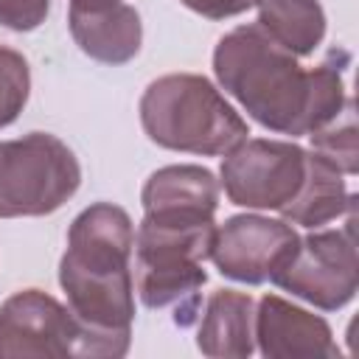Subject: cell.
<instances>
[{
    "mask_svg": "<svg viewBox=\"0 0 359 359\" xmlns=\"http://www.w3.org/2000/svg\"><path fill=\"white\" fill-rule=\"evenodd\" d=\"M196 348L210 359H247L255 351V300L247 292L216 289L205 303Z\"/></svg>",
    "mask_w": 359,
    "mask_h": 359,
    "instance_id": "7c38bea8",
    "label": "cell"
},
{
    "mask_svg": "<svg viewBox=\"0 0 359 359\" xmlns=\"http://www.w3.org/2000/svg\"><path fill=\"white\" fill-rule=\"evenodd\" d=\"M48 11H50V0H0V25L25 34L39 28Z\"/></svg>",
    "mask_w": 359,
    "mask_h": 359,
    "instance_id": "ac0fdd59",
    "label": "cell"
},
{
    "mask_svg": "<svg viewBox=\"0 0 359 359\" xmlns=\"http://www.w3.org/2000/svg\"><path fill=\"white\" fill-rule=\"evenodd\" d=\"M216 233L213 213L149 210L135 233V289L146 309H177V323L191 325L199 289L208 280L205 258Z\"/></svg>",
    "mask_w": 359,
    "mask_h": 359,
    "instance_id": "3957f363",
    "label": "cell"
},
{
    "mask_svg": "<svg viewBox=\"0 0 359 359\" xmlns=\"http://www.w3.org/2000/svg\"><path fill=\"white\" fill-rule=\"evenodd\" d=\"M143 213L149 210H191V213H213L219 208V180L213 171L180 163L157 168L143 191H140Z\"/></svg>",
    "mask_w": 359,
    "mask_h": 359,
    "instance_id": "5bb4252c",
    "label": "cell"
},
{
    "mask_svg": "<svg viewBox=\"0 0 359 359\" xmlns=\"http://www.w3.org/2000/svg\"><path fill=\"white\" fill-rule=\"evenodd\" d=\"M140 123L151 143L205 157L227 154L250 135L247 121L196 73L154 79L140 95Z\"/></svg>",
    "mask_w": 359,
    "mask_h": 359,
    "instance_id": "277c9868",
    "label": "cell"
},
{
    "mask_svg": "<svg viewBox=\"0 0 359 359\" xmlns=\"http://www.w3.org/2000/svg\"><path fill=\"white\" fill-rule=\"evenodd\" d=\"M353 210L339 230H317L297 238V247L286 264L272 275V283L283 292L323 309L337 311L348 306L359 289V261L353 236Z\"/></svg>",
    "mask_w": 359,
    "mask_h": 359,
    "instance_id": "8992f818",
    "label": "cell"
},
{
    "mask_svg": "<svg viewBox=\"0 0 359 359\" xmlns=\"http://www.w3.org/2000/svg\"><path fill=\"white\" fill-rule=\"evenodd\" d=\"M180 3L208 20H227V17L244 14L250 6H255V0H180Z\"/></svg>",
    "mask_w": 359,
    "mask_h": 359,
    "instance_id": "d6986e66",
    "label": "cell"
},
{
    "mask_svg": "<svg viewBox=\"0 0 359 359\" xmlns=\"http://www.w3.org/2000/svg\"><path fill=\"white\" fill-rule=\"evenodd\" d=\"M255 345L266 359H337L339 348L331 325L278 294H264L255 306Z\"/></svg>",
    "mask_w": 359,
    "mask_h": 359,
    "instance_id": "30bf717a",
    "label": "cell"
},
{
    "mask_svg": "<svg viewBox=\"0 0 359 359\" xmlns=\"http://www.w3.org/2000/svg\"><path fill=\"white\" fill-rule=\"evenodd\" d=\"M31 70L20 50L0 45V129L14 123L28 104Z\"/></svg>",
    "mask_w": 359,
    "mask_h": 359,
    "instance_id": "e0dca14e",
    "label": "cell"
},
{
    "mask_svg": "<svg viewBox=\"0 0 359 359\" xmlns=\"http://www.w3.org/2000/svg\"><path fill=\"white\" fill-rule=\"evenodd\" d=\"M81 185L70 146L48 132L0 140V219L48 216Z\"/></svg>",
    "mask_w": 359,
    "mask_h": 359,
    "instance_id": "5b68a950",
    "label": "cell"
},
{
    "mask_svg": "<svg viewBox=\"0 0 359 359\" xmlns=\"http://www.w3.org/2000/svg\"><path fill=\"white\" fill-rule=\"evenodd\" d=\"M297 230L286 219H269L258 213H238L216 227L210 244V261L216 269L238 283L258 286L286 264L297 247Z\"/></svg>",
    "mask_w": 359,
    "mask_h": 359,
    "instance_id": "9c48e42d",
    "label": "cell"
},
{
    "mask_svg": "<svg viewBox=\"0 0 359 359\" xmlns=\"http://www.w3.org/2000/svg\"><path fill=\"white\" fill-rule=\"evenodd\" d=\"M345 50H331L306 70L258 22L227 31L213 50L219 87L264 129L303 137L334 121L345 101Z\"/></svg>",
    "mask_w": 359,
    "mask_h": 359,
    "instance_id": "6da1fadb",
    "label": "cell"
},
{
    "mask_svg": "<svg viewBox=\"0 0 359 359\" xmlns=\"http://www.w3.org/2000/svg\"><path fill=\"white\" fill-rule=\"evenodd\" d=\"M258 25L289 53L311 56L325 36V11L317 0H255Z\"/></svg>",
    "mask_w": 359,
    "mask_h": 359,
    "instance_id": "9a60e30c",
    "label": "cell"
},
{
    "mask_svg": "<svg viewBox=\"0 0 359 359\" xmlns=\"http://www.w3.org/2000/svg\"><path fill=\"white\" fill-rule=\"evenodd\" d=\"M135 224L112 202L84 208L70 230L59 261V286L67 309L93 339L95 356H123L135 323Z\"/></svg>",
    "mask_w": 359,
    "mask_h": 359,
    "instance_id": "7a4b0ae2",
    "label": "cell"
},
{
    "mask_svg": "<svg viewBox=\"0 0 359 359\" xmlns=\"http://www.w3.org/2000/svg\"><path fill=\"white\" fill-rule=\"evenodd\" d=\"M311 137V151L323 154L325 160H331L342 174L353 177L359 171V151H356V112H353V98L348 95L342 112L328 121L325 126H320L317 132L309 135Z\"/></svg>",
    "mask_w": 359,
    "mask_h": 359,
    "instance_id": "2e32d148",
    "label": "cell"
},
{
    "mask_svg": "<svg viewBox=\"0 0 359 359\" xmlns=\"http://www.w3.org/2000/svg\"><path fill=\"white\" fill-rule=\"evenodd\" d=\"M306 154L309 151L292 140L247 137L224 154L219 185L238 208L280 210L303 185Z\"/></svg>",
    "mask_w": 359,
    "mask_h": 359,
    "instance_id": "ba28073f",
    "label": "cell"
},
{
    "mask_svg": "<svg viewBox=\"0 0 359 359\" xmlns=\"http://www.w3.org/2000/svg\"><path fill=\"white\" fill-rule=\"evenodd\" d=\"M342 177L345 174L331 160H325L317 151H309L303 185L297 196L280 208V216L289 224H300L309 230L323 227L334 219H342L351 208H356V196L348 194Z\"/></svg>",
    "mask_w": 359,
    "mask_h": 359,
    "instance_id": "4fadbf2b",
    "label": "cell"
},
{
    "mask_svg": "<svg viewBox=\"0 0 359 359\" xmlns=\"http://www.w3.org/2000/svg\"><path fill=\"white\" fill-rule=\"evenodd\" d=\"M70 36L81 53L101 65H126L143 42V22L123 0H70Z\"/></svg>",
    "mask_w": 359,
    "mask_h": 359,
    "instance_id": "8fae6325",
    "label": "cell"
},
{
    "mask_svg": "<svg viewBox=\"0 0 359 359\" xmlns=\"http://www.w3.org/2000/svg\"><path fill=\"white\" fill-rule=\"evenodd\" d=\"M95 356L73 311L42 289H20L0 306V359Z\"/></svg>",
    "mask_w": 359,
    "mask_h": 359,
    "instance_id": "52a82bcc",
    "label": "cell"
}]
</instances>
